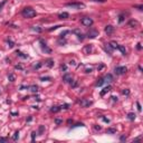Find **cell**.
Listing matches in <instances>:
<instances>
[{
	"label": "cell",
	"instance_id": "6da1fadb",
	"mask_svg": "<svg viewBox=\"0 0 143 143\" xmlns=\"http://www.w3.org/2000/svg\"><path fill=\"white\" fill-rule=\"evenodd\" d=\"M21 13H22V16L25 17V18H32V17L36 16V11L32 8H29V7L23 9Z\"/></svg>",
	"mask_w": 143,
	"mask_h": 143
},
{
	"label": "cell",
	"instance_id": "7a4b0ae2",
	"mask_svg": "<svg viewBox=\"0 0 143 143\" xmlns=\"http://www.w3.org/2000/svg\"><path fill=\"white\" fill-rule=\"evenodd\" d=\"M66 7L72 8V9H84L85 4L82 2H68L66 3Z\"/></svg>",
	"mask_w": 143,
	"mask_h": 143
},
{
	"label": "cell",
	"instance_id": "3957f363",
	"mask_svg": "<svg viewBox=\"0 0 143 143\" xmlns=\"http://www.w3.org/2000/svg\"><path fill=\"white\" fill-rule=\"evenodd\" d=\"M82 25H84V26H86V27H89V26H92L93 25V20L90 18H88V17H85V18H83L82 19Z\"/></svg>",
	"mask_w": 143,
	"mask_h": 143
},
{
	"label": "cell",
	"instance_id": "277c9868",
	"mask_svg": "<svg viewBox=\"0 0 143 143\" xmlns=\"http://www.w3.org/2000/svg\"><path fill=\"white\" fill-rule=\"evenodd\" d=\"M126 70H127V68L125 67V66H120V67H116L115 68V73L117 75H122V74H125Z\"/></svg>",
	"mask_w": 143,
	"mask_h": 143
},
{
	"label": "cell",
	"instance_id": "5b68a950",
	"mask_svg": "<svg viewBox=\"0 0 143 143\" xmlns=\"http://www.w3.org/2000/svg\"><path fill=\"white\" fill-rule=\"evenodd\" d=\"M90 51H92V46H90V45H86V46H85L84 48H83V53L86 54V55H88Z\"/></svg>",
	"mask_w": 143,
	"mask_h": 143
},
{
	"label": "cell",
	"instance_id": "8992f818",
	"mask_svg": "<svg viewBox=\"0 0 143 143\" xmlns=\"http://www.w3.org/2000/svg\"><path fill=\"white\" fill-rule=\"evenodd\" d=\"M104 79V83H109V82H112V79H113V76L111 74H107L105 77L103 78Z\"/></svg>",
	"mask_w": 143,
	"mask_h": 143
},
{
	"label": "cell",
	"instance_id": "52a82bcc",
	"mask_svg": "<svg viewBox=\"0 0 143 143\" xmlns=\"http://www.w3.org/2000/svg\"><path fill=\"white\" fill-rule=\"evenodd\" d=\"M87 35H88V37H89V38H95V37H96V36L98 35V32H97L96 30H90Z\"/></svg>",
	"mask_w": 143,
	"mask_h": 143
},
{
	"label": "cell",
	"instance_id": "ba28073f",
	"mask_svg": "<svg viewBox=\"0 0 143 143\" xmlns=\"http://www.w3.org/2000/svg\"><path fill=\"white\" fill-rule=\"evenodd\" d=\"M79 104L82 106H88V105H90V104H92V102H89V101H86V99H82V101L79 102Z\"/></svg>",
	"mask_w": 143,
	"mask_h": 143
},
{
	"label": "cell",
	"instance_id": "9c48e42d",
	"mask_svg": "<svg viewBox=\"0 0 143 143\" xmlns=\"http://www.w3.org/2000/svg\"><path fill=\"white\" fill-rule=\"evenodd\" d=\"M40 44H41V48H42V50H45V51H47V53H51V50L48 48V47L46 46V44L44 41H40Z\"/></svg>",
	"mask_w": 143,
	"mask_h": 143
},
{
	"label": "cell",
	"instance_id": "30bf717a",
	"mask_svg": "<svg viewBox=\"0 0 143 143\" xmlns=\"http://www.w3.org/2000/svg\"><path fill=\"white\" fill-rule=\"evenodd\" d=\"M128 26L130 27H137L139 26V22H137L136 20H131L130 22H128Z\"/></svg>",
	"mask_w": 143,
	"mask_h": 143
},
{
	"label": "cell",
	"instance_id": "8fae6325",
	"mask_svg": "<svg viewBox=\"0 0 143 143\" xmlns=\"http://www.w3.org/2000/svg\"><path fill=\"white\" fill-rule=\"evenodd\" d=\"M113 30H114V28L112 27V26H107L106 28H105V32H106V34H112V32H113Z\"/></svg>",
	"mask_w": 143,
	"mask_h": 143
},
{
	"label": "cell",
	"instance_id": "7c38bea8",
	"mask_svg": "<svg viewBox=\"0 0 143 143\" xmlns=\"http://www.w3.org/2000/svg\"><path fill=\"white\" fill-rule=\"evenodd\" d=\"M109 89H111V86H106L105 88H104L103 90H102V92H101V95H102V96H104V95H105L107 92H108V90Z\"/></svg>",
	"mask_w": 143,
	"mask_h": 143
},
{
	"label": "cell",
	"instance_id": "4fadbf2b",
	"mask_svg": "<svg viewBox=\"0 0 143 143\" xmlns=\"http://www.w3.org/2000/svg\"><path fill=\"white\" fill-rule=\"evenodd\" d=\"M60 19H67L68 18V13L67 12H63V13H59V16H58Z\"/></svg>",
	"mask_w": 143,
	"mask_h": 143
},
{
	"label": "cell",
	"instance_id": "5bb4252c",
	"mask_svg": "<svg viewBox=\"0 0 143 143\" xmlns=\"http://www.w3.org/2000/svg\"><path fill=\"white\" fill-rule=\"evenodd\" d=\"M64 80H65L66 83H69L70 80H72V76L70 75H65L64 76Z\"/></svg>",
	"mask_w": 143,
	"mask_h": 143
},
{
	"label": "cell",
	"instance_id": "9a60e30c",
	"mask_svg": "<svg viewBox=\"0 0 143 143\" xmlns=\"http://www.w3.org/2000/svg\"><path fill=\"white\" fill-rule=\"evenodd\" d=\"M109 46H111L112 48H117V47H118L117 42H115V41H111V42H109Z\"/></svg>",
	"mask_w": 143,
	"mask_h": 143
},
{
	"label": "cell",
	"instance_id": "2e32d148",
	"mask_svg": "<svg viewBox=\"0 0 143 143\" xmlns=\"http://www.w3.org/2000/svg\"><path fill=\"white\" fill-rule=\"evenodd\" d=\"M59 109H61V106H56V107H53V108H51V109H50V111L55 113V112H58V111H59Z\"/></svg>",
	"mask_w": 143,
	"mask_h": 143
},
{
	"label": "cell",
	"instance_id": "e0dca14e",
	"mask_svg": "<svg viewBox=\"0 0 143 143\" xmlns=\"http://www.w3.org/2000/svg\"><path fill=\"white\" fill-rule=\"evenodd\" d=\"M117 48H118V49H120V50L122 51V54H124V55H125V48H124V47H123V46H120V45H118V47H117Z\"/></svg>",
	"mask_w": 143,
	"mask_h": 143
},
{
	"label": "cell",
	"instance_id": "ac0fdd59",
	"mask_svg": "<svg viewBox=\"0 0 143 143\" xmlns=\"http://www.w3.org/2000/svg\"><path fill=\"white\" fill-rule=\"evenodd\" d=\"M128 118H130V120H134V118H135V114H133V113H130V114H128Z\"/></svg>",
	"mask_w": 143,
	"mask_h": 143
},
{
	"label": "cell",
	"instance_id": "d6986e66",
	"mask_svg": "<svg viewBox=\"0 0 143 143\" xmlns=\"http://www.w3.org/2000/svg\"><path fill=\"white\" fill-rule=\"evenodd\" d=\"M17 55H19V56H20V57H22V58H27V55H23L22 53H21V51H17Z\"/></svg>",
	"mask_w": 143,
	"mask_h": 143
},
{
	"label": "cell",
	"instance_id": "ffe728a7",
	"mask_svg": "<svg viewBox=\"0 0 143 143\" xmlns=\"http://www.w3.org/2000/svg\"><path fill=\"white\" fill-rule=\"evenodd\" d=\"M103 84H104V79L102 78V79H99V82L96 83V86H102Z\"/></svg>",
	"mask_w": 143,
	"mask_h": 143
},
{
	"label": "cell",
	"instance_id": "44dd1931",
	"mask_svg": "<svg viewBox=\"0 0 143 143\" xmlns=\"http://www.w3.org/2000/svg\"><path fill=\"white\" fill-rule=\"evenodd\" d=\"M8 78H9V79H10V80H11V82H12V80H15V75H12V74H10V75H9V76H8Z\"/></svg>",
	"mask_w": 143,
	"mask_h": 143
},
{
	"label": "cell",
	"instance_id": "7402d4cb",
	"mask_svg": "<svg viewBox=\"0 0 143 143\" xmlns=\"http://www.w3.org/2000/svg\"><path fill=\"white\" fill-rule=\"evenodd\" d=\"M6 2H7V0H3V1H2L1 3H0V10H1V9H2V7L4 6V4H6Z\"/></svg>",
	"mask_w": 143,
	"mask_h": 143
},
{
	"label": "cell",
	"instance_id": "603a6c76",
	"mask_svg": "<svg viewBox=\"0 0 143 143\" xmlns=\"http://www.w3.org/2000/svg\"><path fill=\"white\" fill-rule=\"evenodd\" d=\"M118 18H120V19H118V21H120V22H122L123 20H124V16H123V15H120V17H118Z\"/></svg>",
	"mask_w": 143,
	"mask_h": 143
},
{
	"label": "cell",
	"instance_id": "cb8c5ba5",
	"mask_svg": "<svg viewBox=\"0 0 143 143\" xmlns=\"http://www.w3.org/2000/svg\"><path fill=\"white\" fill-rule=\"evenodd\" d=\"M107 132H108V133H115V132H116V130H114V128H108Z\"/></svg>",
	"mask_w": 143,
	"mask_h": 143
},
{
	"label": "cell",
	"instance_id": "d4e9b609",
	"mask_svg": "<svg viewBox=\"0 0 143 143\" xmlns=\"http://www.w3.org/2000/svg\"><path fill=\"white\" fill-rule=\"evenodd\" d=\"M18 137H19V133L16 132V133H15V135H13V140H17Z\"/></svg>",
	"mask_w": 143,
	"mask_h": 143
},
{
	"label": "cell",
	"instance_id": "484cf974",
	"mask_svg": "<svg viewBox=\"0 0 143 143\" xmlns=\"http://www.w3.org/2000/svg\"><path fill=\"white\" fill-rule=\"evenodd\" d=\"M48 66H49V67L53 66V60H48Z\"/></svg>",
	"mask_w": 143,
	"mask_h": 143
},
{
	"label": "cell",
	"instance_id": "4316f807",
	"mask_svg": "<svg viewBox=\"0 0 143 143\" xmlns=\"http://www.w3.org/2000/svg\"><path fill=\"white\" fill-rule=\"evenodd\" d=\"M93 1H96V2H105L106 0H93Z\"/></svg>",
	"mask_w": 143,
	"mask_h": 143
},
{
	"label": "cell",
	"instance_id": "83f0119b",
	"mask_svg": "<svg viewBox=\"0 0 143 143\" xmlns=\"http://www.w3.org/2000/svg\"><path fill=\"white\" fill-rule=\"evenodd\" d=\"M136 105H137V109H139V111H141V105H140V103H136Z\"/></svg>",
	"mask_w": 143,
	"mask_h": 143
},
{
	"label": "cell",
	"instance_id": "f1b7e54d",
	"mask_svg": "<svg viewBox=\"0 0 143 143\" xmlns=\"http://www.w3.org/2000/svg\"><path fill=\"white\" fill-rule=\"evenodd\" d=\"M8 45L10 46V47H12V46H13V42H12V41H8Z\"/></svg>",
	"mask_w": 143,
	"mask_h": 143
},
{
	"label": "cell",
	"instance_id": "f546056e",
	"mask_svg": "<svg viewBox=\"0 0 143 143\" xmlns=\"http://www.w3.org/2000/svg\"><path fill=\"white\" fill-rule=\"evenodd\" d=\"M42 131H44V126H40V128H39V134H40Z\"/></svg>",
	"mask_w": 143,
	"mask_h": 143
},
{
	"label": "cell",
	"instance_id": "4dcf8cb0",
	"mask_svg": "<svg viewBox=\"0 0 143 143\" xmlns=\"http://www.w3.org/2000/svg\"><path fill=\"white\" fill-rule=\"evenodd\" d=\"M31 90H34V92L37 90V86H31Z\"/></svg>",
	"mask_w": 143,
	"mask_h": 143
},
{
	"label": "cell",
	"instance_id": "1f68e13d",
	"mask_svg": "<svg viewBox=\"0 0 143 143\" xmlns=\"http://www.w3.org/2000/svg\"><path fill=\"white\" fill-rule=\"evenodd\" d=\"M123 94H126V95H128V90H127V89H124V90H123Z\"/></svg>",
	"mask_w": 143,
	"mask_h": 143
},
{
	"label": "cell",
	"instance_id": "d6a6232c",
	"mask_svg": "<svg viewBox=\"0 0 143 143\" xmlns=\"http://www.w3.org/2000/svg\"><path fill=\"white\" fill-rule=\"evenodd\" d=\"M7 140L6 139H3V137H0V142H6Z\"/></svg>",
	"mask_w": 143,
	"mask_h": 143
},
{
	"label": "cell",
	"instance_id": "836d02e7",
	"mask_svg": "<svg viewBox=\"0 0 143 143\" xmlns=\"http://www.w3.org/2000/svg\"><path fill=\"white\" fill-rule=\"evenodd\" d=\"M16 69H22V67H21V66H20V65H19V66L17 65V66H16Z\"/></svg>",
	"mask_w": 143,
	"mask_h": 143
},
{
	"label": "cell",
	"instance_id": "e575fe53",
	"mask_svg": "<svg viewBox=\"0 0 143 143\" xmlns=\"http://www.w3.org/2000/svg\"><path fill=\"white\" fill-rule=\"evenodd\" d=\"M55 122L57 123V124H60V123H61V121H60V120H55Z\"/></svg>",
	"mask_w": 143,
	"mask_h": 143
},
{
	"label": "cell",
	"instance_id": "d590c367",
	"mask_svg": "<svg viewBox=\"0 0 143 143\" xmlns=\"http://www.w3.org/2000/svg\"><path fill=\"white\" fill-rule=\"evenodd\" d=\"M61 69H64V70H66V66L64 65V66H61Z\"/></svg>",
	"mask_w": 143,
	"mask_h": 143
}]
</instances>
